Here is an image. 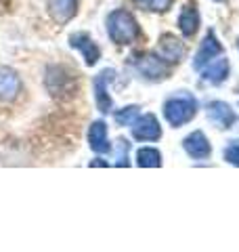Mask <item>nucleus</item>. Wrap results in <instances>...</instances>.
Returning <instances> with one entry per match:
<instances>
[{"label": "nucleus", "mask_w": 239, "mask_h": 252, "mask_svg": "<svg viewBox=\"0 0 239 252\" xmlns=\"http://www.w3.org/2000/svg\"><path fill=\"white\" fill-rule=\"evenodd\" d=\"M105 30L109 40L118 44V46H126V44H134L143 38V30L139 26L137 17L126 11V9H114L107 19H105Z\"/></svg>", "instance_id": "nucleus-1"}, {"label": "nucleus", "mask_w": 239, "mask_h": 252, "mask_svg": "<svg viewBox=\"0 0 239 252\" xmlns=\"http://www.w3.org/2000/svg\"><path fill=\"white\" fill-rule=\"evenodd\" d=\"M197 112H199V101L189 91H177L162 105V114L172 128H180V126L193 122Z\"/></svg>", "instance_id": "nucleus-2"}, {"label": "nucleus", "mask_w": 239, "mask_h": 252, "mask_svg": "<svg viewBox=\"0 0 239 252\" xmlns=\"http://www.w3.org/2000/svg\"><path fill=\"white\" fill-rule=\"evenodd\" d=\"M44 86L53 97L71 99L78 91V72L69 69L67 65H61V63H53L46 67Z\"/></svg>", "instance_id": "nucleus-3"}, {"label": "nucleus", "mask_w": 239, "mask_h": 252, "mask_svg": "<svg viewBox=\"0 0 239 252\" xmlns=\"http://www.w3.org/2000/svg\"><path fill=\"white\" fill-rule=\"evenodd\" d=\"M130 65L141 78L149 82H159L170 76V65L159 59L157 53H139L130 57Z\"/></svg>", "instance_id": "nucleus-4"}, {"label": "nucleus", "mask_w": 239, "mask_h": 252, "mask_svg": "<svg viewBox=\"0 0 239 252\" xmlns=\"http://www.w3.org/2000/svg\"><path fill=\"white\" fill-rule=\"evenodd\" d=\"M116 78V69H103L94 76L92 80V97H94V105L101 114H111L114 112V97L109 93V82Z\"/></svg>", "instance_id": "nucleus-5"}, {"label": "nucleus", "mask_w": 239, "mask_h": 252, "mask_svg": "<svg viewBox=\"0 0 239 252\" xmlns=\"http://www.w3.org/2000/svg\"><path fill=\"white\" fill-rule=\"evenodd\" d=\"M130 132H132V139L141 141V143H155V141H159L164 135L157 116L151 114V112L149 114H139V118L130 126Z\"/></svg>", "instance_id": "nucleus-6"}, {"label": "nucleus", "mask_w": 239, "mask_h": 252, "mask_svg": "<svg viewBox=\"0 0 239 252\" xmlns=\"http://www.w3.org/2000/svg\"><path fill=\"white\" fill-rule=\"evenodd\" d=\"M155 53L159 55V59L166 61L168 65H179V63L185 59V55H187V46H185V42H182L180 38L170 34V32H166V34L159 36Z\"/></svg>", "instance_id": "nucleus-7"}, {"label": "nucleus", "mask_w": 239, "mask_h": 252, "mask_svg": "<svg viewBox=\"0 0 239 252\" xmlns=\"http://www.w3.org/2000/svg\"><path fill=\"white\" fill-rule=\"evenodd\" d=\"M23 93L21 76L9 65H0V103H13Z\"/></svg>", "instance_id": "nucleus-8"}, {"label": "nucleus", "mask_w": 239, "mask_h": 252, "mask_svg": "<svg viewBox=\"0 0 239 252\" xmlns=\"http://www.w3.org/2000/svg\"><path fill=\"white\" fill-rule=\"evenodd\" d=\"M69 46L74 51H78L84 59V65H97L99 59H101V46L94 42V38L86 32H76V34L69 36Z\"/></svg>", "instance_id": "nucleus-9"}, {"label": "nucleus", "mask_w": 239, "mask_h": 252, "mask_svg": "<svg viewBox=\"0 0 239 252\" xmlns=\"http://www.w3.org/2000/svg\"><path fill=\"white\" fill-rule=\"evenodd\" d=\"M220 53H222V44L216 38V34H214V30H210L208 34L204 36V40L199 42V49L195 53L193 61H191V65H193L195 72H199V69H202L204 65H208L212 59H216Z\"/></svg>", "instance_id": "nucleus-10"}, {"label": "nucleus", "mask_w": 239, "mask_h": 252, "mask_svg": "<svg viewBox=\"0 0 239 252\" xmlns=\"http://www.w3.org/2000/svg\"><path fill=\"white\" fill-rule=\"evenodd\" d=\"M177 26H179V32L182 34V38H187V40L195 38V34L199 32V26H202V15H199V9L195 2H187L182 6L179 13Z\"/></svg>", "instance_id": "nucleus-11"}, {"label": "nucleus", "mask_w": 239, "mask_h": 252, "mask_svg": "<svg viewBox=\"0 0 239 252\" xmlns=\"http://www.w3.org/2000/svg\"><path fill=\"white\" fill-rule=\"evenodd\" d=\"M182 149L191 160H208L212 156V145L202 130H193L182 139Z\"/></svg>", "instance_id": "nucleus-12"}, {"label": "nucleus", "mask_w": 239, "mask_h": 252, "mask_svg": "<svg viewBox=\"0 0 239 252\" xmlns=\"http://www.w3.org/2000/svg\"><path fill=\"white\" fill-rule=\"evenodd\" d=\"M89 147L99 156H105L114 149V145H111V141H109V128H107L105 120H92L90 122V126H89Z\"/></svg>", "instance_id": "nucleus-13"}, {"label": "nucleus", "mask_w": 239, "mask_h": 252, "mask_svg": "<svg viewBox=\"0 0 239 252\" xmlns=\"http://www.w3.org/2000/svg\"><path fill=\"white\" fill-rule=\"evenodd\" d=\"M46 11L55 23L65 26L78 13V0H46Z\"/></svg>", "instance_id": "nucleus-14"}, {"label": "nucleus", "mask_w": 239, "mask_h": 252, "mask_svg": "<svg viewBox=\"0 0 239 252\" xmlns=\"http://www.w3.org/2000/svg\"><path fill=\"white\" fill-rule=\"evenodd\" d=\"M199 74H202L204 82L218 86L229 78V59H212L208 65L199 69Z\"/></svg>", "instance_id": "nucleus-15"}, {"label": "nucleus", "mask_w": 239, "mask_h": 252, "mask_svg": "<svg viewBox=\"0 0 239 252\" xmlns=\"http://www.w3.org/2000/svg\"><path fill=\"white\" fill-rule=\"evenodd\" d=\"M208 118L218 128H231L235 124V112L225 101H212V103H208Z\"/></svg>", "instance_id": "nucleus-16"}, {"label": "nucleus", "mask_w": 239, "mask_h": 252, "mask_svg": "<svg viewBox=\"0 0 239 252\" xmlns=\"http://www.w3.org/2000/svg\"><path fill=\"white\" fill-rule=\"evenodd\" d=\"M164 164L162 152L155 147H141L137 152V166L141 168H159Z\"/></svg>", "instance_id": "nucleus-17"}, {"label": "nucleus", "mask_w": 239, "mask_h": 252, "mask_svg": "<svg viewBox=\"0 0 239 252\" xmlns=\"http://www.w3.org/2000/svg\"><path fill=\"white\" fill-rule=\"evenodd\" d=\"M114 120L118 126H132V122L139 118L141 114V107L139 105H126V107H120V109H114Z\"/></svg>", "instance_id": "nucleus-18"}, {"label": "nucleus", "mask_w": 239, "mask_h": 252, "mask_svg": "<svg viewBox=\"0 0 239 252\" xmlns=\"http://www.w3.org/2000/svg\"><path fill=\"white\" fill-rule=\"evenodd\" d=\"M132 4L147 13H168L174 0H132Z\"/></svg>", "instance_id": "nucleus-19"}, {"label": "nucleus", "mask_w": 239, "mask_h": 252, "mask_svg": "<svg viewBox=\"0 0 239 252\" xmlns=\"http://www.w3.org/2000/svg\"><path fill=\"white\" fill-rule=\"evenodd\" d=\"M128 152H130V141H126V139H120L118 141V154H116V164L114 166H130V162H128Z\"/></svg>", "instance_id": "nucleus-20"}, {"label": "nucleus", "mask_w": 239, "mask_h": 252, "mask_svg": "<svg viewBox=\"0 0 239 252\" xmlns=\"http://www.w3.org/2000/svg\"><path fill=\"white\" fill-rule=\"evenodd\" d=\"M222 158L233 164V166H239V139L235 141H229V145L225 147V152H222Z\"/></svg>", "instance_id": "nucleus-21"}, {"label": "nucleus", "mask_w": 239, "mask_h": 252, "mask_svg": "<svg viewBox=\"0 0 239 252\" xmlns=\"http://www.w3.org/2000/svg\"><path fill=\"white\" fill-rule=\"evenodd\" d=\"M90 166H109V162H103V158H94L90 162Z\"/></svg>", "instance_id": "nucleus-22"}, {"label": "nucleus", "mask_w": 239, "mask_h": 252, "mask_svg": "<svg viewBox=\"0 0 239 252\" xmlns=\"http://www.w3.org/2000/svg\"><path fill=\"white\" fill-rule=\"evenodd\" d=\"M214 2H222V0H214Z\"/></svg>", "instance_id": "nucleus-23"}]
</instances>
